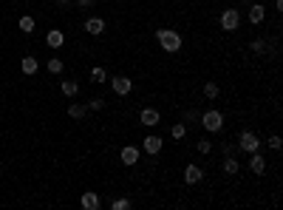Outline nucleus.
Wrapping results in <instances>:
<instances>
[{
	"mask_svg": "<svg viewBox=\"0 0 283 210\" xmlns=\"http://www.w3.org/2000/svg\"><path fill=\"white\" fill-rule=\"evenodd\" d=\"M156 43L161 46V51H167V54H179L181 35L176 32V29H158V32H156Z\"/></svg>",
	"mask_w": 283,
	"mask_h": 210,
	"instance_id": "1",
	"label": "nucleus"
},
{
	"mask_svg": "<svg viewBox=\"0 0 283 210\" xmlns=\"http://www.w3.org/2000/svg\"><path fill=\"white\" fill-rule=\"evenodd\" d=\"M201 125L210 131V134H221V128H224V114H221V111H207L201 117Z\"/></svg>",
	"mask_w": 283,
	"mask_h": 210,
	"instance_id": "2",
	"label": "nucleus"
},
{
	"mask_svg": "<svg viewBox=\"0 0 283 210\" xmlns=\"http://www.w3.org/2000/svg\"><path fill=\"white\" fill-rule=\"evenodd\" d=\"M218 23H221L224 32H235L238 26H241V12H238V9H224L221 17H218Z\"/></svg>",
	"mask_w": 283,
	"mask_h": 210,
	"instance_id": "3",
	"label": "nucleus"
},
{
	"mask_svg": "<svg viewBox=\"0 0 283 210\" xmlns=\"http://www.w3.org/2000/svg\"><path fill=\"white\" fill-rule=\"evenodd\" d=\"M238 148H241L244 153H255L260 148L258 134H252V131H241V137H238Z\"/></svg>",
	"mask_w": 283,
	"mask_h": 210,
	"instance_id": "4",
	"label": "nucleus"
},
{
	"mask_svg": "<svg viewBox=\"0 0 283 210\" xmlns=\"http://www.w3.org/2000/svg\"><path fill=\"white\" fill-rule=\"evenodd\" d=\"M111 88L116 97H127V94L133 91V80L130 77H111Z\"/></svg>",
	"mask_w": 283,
	"mask_h": 210,
	"instance_id": "5",
	"label": "nucleus"
},
{
	"mask_svg": "<svg viewBox=\"0 0 283 210\" xmlns=\"http://www.w3.org/2000/svg\"><path fill=\"white\" fill-rule=\"evenodd\" d=\"M139 122H142L145 128H156L158 122H161V114H158L156 108H142V114H139Z\"/></svg>",
	"mask_w": 283,
	"mask_h": 210,
	"instance_id": "6",
	"label": "nucleus"
},
{
	"mask_svg": "<svg viewBox=\"0 0 283 210\" xmlns=\"http://www.w3.org/2000/svg\"><path fill=\"white\" fill-rule=\"evenodd\" d=\"M263 17H266V6H263V3H249V23L260 26Z\"/></svg>",
	"mask_w": 283,
	"mask_h": 210,
	"instance_id": "7",
	"label": "nucleus"
},
{
	"mask_svg": "<svg viewBox=\"0 0 283 210\" xmlns=\"http://www.w3.org/2000/svg\"><path fill=\"white\" fill-rule=\"evenodd\" d=\"M249 171H252L255 176H263V174H266V159H263L258 151L249 153Z\"/></svg>",
	"mask_w": 283,
	"mask_h": 210,
	"instance_id": "8",
	"label": "nucleus"
},
{
	"mask_svg": "<svg viewBox=\"0 0 283 210\" xmlns=\"http://www.w3.org/2000/svg\"><path fill=\"white\" fill-rule=\"evenodd\" d=\"M119 156H122V162L127 165V168H133V165L139 162V148H136V145H125L122 151H119Z\"/></svg>",
	"mask_w": 283,
	"mask_h": 210,
	"instance_id": "9",
	"label": "nucleus"
},
{
	"mask_svg": "<svg viewBox=\"0 0 283 210\" xmlns=\"http://www.w3.org/2000/svg\"><path fill=\"white\" fill-rule=\"evenodd\" d=\"M201 179H204V171L198 165H187V168H184V182H187V185H198Z\"/></svg>",
	"mask_w": 283,
	"mask_h": 210,
	"instance_id": "10",
	"label": "nucleus"
},
{
	"mask_svg": "<svg viewBox=\"0 0 283 210\" xmlns=\"http://www.w3.org/2000/svg\"><path fill=\"white\" fill-rule=\"evenodd\" d=\"M79 205H82V208L85 210H99V196H96V190H85V193H82V199H79Z\"/></svg>",
	"mask_w": 283,
	"mask_h": 210,
	"instance_id": "11",
	"label": "nucleus"
},
{
	"mask_svg": "<svg viewBox=\"0 0 283 210\" xmlns=\"http://www.w3.org/2000/svg\"><path fill=\"white\" fill-rule=\"evenodd\" d=\"M142 145H145V151L150 153V156H156V153L161 151L164 140H161V137H156V134H150V137H145V142H142Z\"/></svg>",
	"mask_w": 283,
	"mask_h": 210,
	"instance_id": "12",
	"label": "nucleus"
},
{
	"mask_svg": "<svg viewBox=\"0 0 283 210\" xmlns=\"http://www.w3.org/2000/svg\"><path fill=\"white\" fill-rule=\"evenodd\" d=\"M85 32H88L91 37H99L102 32H105V20H102V17H88V20H85Z\"/></svg>",
	"mask_w": 283,
	"mask_h": 210,
	"instance_id": "13",
	"label": "nucleus"
},
{
	"mask_svg": "<svg viewBox=\"0 0 283 210\" xmlns=\"http://www.w3.org/2000/svg\"><path fill=\"white\" fill-rule=\"evenodd\" d=\"M45 43H48V48H63V43H65V32L51 29V32L45 35Z\"/></svg>",
	"mask_w": 283,
	"mask_h": 210,
	"instance_id": "14",
	"label": "nucleus"
},
{
	"mask_svg": "<svg viewBox=\"0 0 283 210\" xmlns=\"http://www.w3.org/2000/svg\"><path fill=\"white\" fill-rule=\"evenodd\" d=\"M20 69H23V74L26 77H31V74H37V69H40V63H37V57H23V63H20Z\"/></svg>",
	"mask_w": 283,
	"mask_h": 210,
	"instance_id": "15",
	"label": "nucleus"
},
{
	"mask_svg": "<svg viewBox=\"0 0 283 210\" xmlns=\"http://www.w3.org/2000/svg\"><path fill=\"white\" fill-rule=\"evenodd\" d=\"M68 117H71V119H85V117H88V105L74 103L71 108H68Z\"/></svg>",
	"mask_w": 283,
	"mask_h": 210,
	"instance_id": "16",
	"label": "nucleus"
},
{
	"mask_svg": "<svg viewBox=\"0 0 283 210\" xmlns=\"http://www.w3.org/2000/svg\"><path fill=\"white\" fill-rule=\"evenodd\" d=\"M221 168H224V174H229V176H235L238 171H241V165H238V159H235V156H226Z\"/></svg>",
	"mask_w": 283,
	"mask_h": 210,
	"instance_id": "17",
	"label": "nucleus"
},
{
	"mask_svg": "<svg viewBox=\"0 0 283 210\" xmlns=\"http://www.w3.org/2000/svg\"><path fill=\"white\" fill-rule=\"evenodd\" d=\"M60 88H63V94H65V97H77L79 82L77 80H63V85H60Z\"/></svg>",
	"mask_w": 283,
	"mask_h": 210,
	"instance_id": "18",
	"label": "nucleus"
},
{
	"mask_svg": "<svg viewBox=\"0 0 283 210\" xmlns=\"http://www.w3.org/2000/svg\"><path fill=\"white\" fill-rule=\"evenodd\" d=\"M170 137H173L176 142H179V140H184V137H187V125H184V122H176V125L170 128Z\"/></svg>",
	"mask_w": 283,
	"mask_h": 210,
	"instance_id": "19",
	"label": "nucleus"
},
{
	"mask_svg": "<svg viewBox=\"0 0 283 210\" xmlns=\"http://www.w3.org/2000/svg\"><path fill=\"white\" fill-rule=\"evenodd\" d=\"M91 80H94V82H105V80H108V71L102 69V66H94V69H91Z\"/></svg>",
	"mask_w": 283,
	"mask_h": 210,
	"instance_id": "20",
	"label": "nucleus"
},
{
	"mask_svg": "<svg viewBox=\"0 0 283 210\" xmlns=\"http://www.w3.org/2000/svg\"><path fill=\"white\" fill-rule=\"evenodd\" d=\"M17 26H20V32H26V35H29V32H34V17L23 14L20 20H17Z\"/></svg>",
	"mask_w": 283,
	"mask_h": 210,
	"instance_id": "21",
	"label": "nucleus"
},
{
	"mask_svg": "<svg viewBox=\"0 0 283 210\" xmlns=\"http://www.w3.org/2000/svg\"><path fill=\"white\" fill-rule=\"evenodd\" d=\"M218 94H221V88H218L215 82H207V85H204V97H207V100H215Z\"/></svg>",
	"mask_w": 283,
	"mask_h": 210,
	"instance_id": "22",
	"label": "nucleus"
},
{
	"mask_svg": "<svg viewBox=\"0 0 283 210\" xmlns=\"http://www.w3.org/2000/svg\"><path fill=\"white\" fill-rule=\"evenodd\" d=\"M48 71H51V74H63V60L51 57V60H48Z\"/></svg>",
	"mask_w": 283,
	"mask_h": 210,
	"instance_id": "23",
	"label": "nucleus"
},
{
	"mask_svg": "<svg viewBox=\"0 0 283 210\" xmlns=\"http://www.w3.org/2000/svg\"><path fill=\"white\" fill-rule=\"evenodd\" d=\"M130 208V199H113L111 202V210H127Z\"/></svg>",
	"mask_w": 283,
	"mask_h": 210,
	"instance_id": "24",
	"label": "nucleus"
},
{
	"mask_svg": "<svg viewBox=\"0 0 283 210\" xmlns=\"http://www.w3.org/2000/svg\"><path fill=\"white\" fill-rule=\"evenodd\" d=\"M195 148H198V153H204V156H207V153L213 151V142H210V140H198V145H195Z\"/></svg>",
	"mask_w": 283,
	"mask_h": 210,
	"instance_id": "25",
	"label": "nucleus"
},
{
	"mask_svg": "<svg viewBox=\"0 0 283 210\" xmlns=\"http://www.w3.org/2000/svg\"><path fill=\"white\" fill-rule=\"evenodd\" d=\"M102 108H105V100H102V97H94L88 103V111H102Z\"/></svg>",
	"mask_w": 283,
	"mask_h": 210,
	"instance_id": "26",
	"label": "nucleus"
},
{
	"mask_svg": "<svg viewBox=\"0 0 283 210\" xmlns=\"http://www.w3.org/2000/svg\"><path fill=\"white\" fill-rule=\"evenodd\" d=\"M249 48H252V51H255V54H260V51H263V48H266V40H252V43H249Z\"/></svg>",
	"mask_w": 283,
	"mask_h": 210,
	"instance_id": "27",
	"label": "nucleus"
},
{
	"mask_svg": "<svg viewBox=\"0 0 283 210\" xmlns=\"http://www.w3.org/2000/svg\"><path fill=\"white\" fill-rule=\"evenodd\" d=\"M281 145H283L281 137H278V134H272V137H269V148H272V151H281Z\"/></svg>",
	"mask_w": 283,
	"mask_h": 210,
	"instance_id": "28",
	"label": "nucleus"
},
{
	"mask_svg": "<svg viewBox=\"0 0 283 210\" xmlns=\"http://www.w3.org/2000/svg\"><path fill=\"white\" fill-rule=\"evenodd\" d=\"M79 6H82V9H91V6H94V0H79Z\"/></svg>",
	"mask_w": 283,
	"mask_h": 210,
	"instance_id": "29",
	"label": "nucleus"
},
{
	"mask_svg": "<svg viewBox=\"0 0 283 210\" xmlns=\"http://www.w3.org/2000/svg\"><path fill=\"white\" fill-rule=\"evenodd\" d=\"M241 3H247V6H249V3H252V0H241Z\"/></svg>",
	"mask_w": 283,
	"mask_h": 210,
	"instance_id": "30",
	"label": "nucleus"
}]
</instances>
